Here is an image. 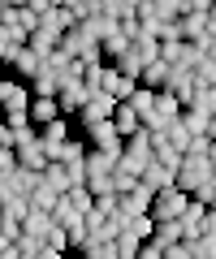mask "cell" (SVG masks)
I'll return each instance as SVG.
<instances>
[{
	"instance_id": "cell-11",
	"label": "cell",
	"mask_w": 216,
	"mask_h": 259,
	"mask_svg": "<svg viewBox=\"0 0 216 259\" xmlns=\"http://www.w3.org/2000/svg\"><path fill=\"white\" fill-rule=\"evenodd\" d=\"M57 117H65V112H61V100H57V95H35V104H30V121L44 130V125H52Z\"/></svg>"
},
{
	"instance_id": "cell-22",
	"label": "cell",
	"mask_w": 216,
	"mask_h": 259,
	"mask_svg": "<svg viewBox=\"0 0 216 259\" xmlns=\"http://www.w3.org/2000/svg\"><path fill=\"white\" fill-rule=\"evenodd\" d=\"M44 186H52V190L69 194V190H74V177H69L65 164H48V168H44Z\"/></svg>"
},
{
	"instance_id": "cell-31",
	"label": "cell",
	"mask_w": 216,
	"mask_h": 259,
	"mask_svg": "<svg viewBox=\"0 0 216 259\" xmlns=\"http://www.w3.org/2000/svg\"><path fill=\"white\" fill-rule=\"evenodd\" d=\"M195 78H199V87H216V56H203L195 65Z\"/></svg>"
},
{
	"instance_id": "cell-21",
	"label": "cell",
	"mask_w": 216,
	"mask_h": 259,
	"mask_svg": "<svg viewBox=\"0 0 216 259\" xmlns=\"http://www.w3.org/2000/svg\"><path fill=\"white\" fill-rule=\"evenodd\" d=\"M169 74H173V65L151 61L147 69H143V87H151V91H164V87H169Z\"/></svg>"
},
{
	"instance_id": "cell-10",
	"label": "cell",
	"mask_w": 216,
	"mask_h": 259,
	"mask_svg": "<svg viewBox=\"0 0 216 259\" xmlns=\"http://www.w3.org/2000/svg\"><path fill=\"white\" fill-rule=\"evenodd\" d=\"M207 212H212V207H207L203 199H190L186 216H182V229H186V242H199V238H203V225H207Z\"/></svg>"
},
{
	"instance_id": "cell-35",
	"label": "cell",
	"mask_w": 216,
	"mask_h": 259,
	"mask_svg": "<svg viewBox=\"0 0 216 259\" xmlns=\"http://www.w3.org/2000/svg\"><path fill=\"white\" fill-rule=\"evenodd\" d=\"M0 242H22V221H9V216H5V225H0Z\"/></svg>"
},
{
	"instance_id": "cell-37",
	"label": "cell",
	"mask_w": 216,
	"mask_h": 259,
	"mask_svg": "<svg viewBox=\"0 0 216 259\" xmlns=\"http://www.w3.org/2000/svg\"><path fill=\"white\" fill-rule=\"evenodd\" d=\"M207 18H212V35H216V5H212V9H207Z\"/></svg>"
},
{
	"instance_id": "cell-29",
	"label": "cell",
	"mask_w": 216,
	"mask_h": 259,
	"mask_svg": "<svg viewBox=\"0 0 216 259\" xmlns=\"http://www.w3.org/2000/svg\"><path fill=\"white\" fill-rule=\"evenodd\" d=\"M169 143H173L178 151H190V143H195V134L186 130V121H173V125H169Z\"/></svg>"
},
{
	"instance_id": "cell-30",
	"label": "cell",
	"mask_w": 216,
	"mask_h": 259,
	"mask_svg": "<svg viewBox=\"0 0 216 259\" xmlns=\"http://www.w3.org/2000/svg\"><path fill=\"white\" fill-rule=\"evenodd\" d=\"M82 259H121L117 255V242H91L87 250H78Z\"/></svg>"
},
{
	"instance_id": "cell-24",
	"label": "cell",
	"mask_w": 216,
	"mask_h": 259,
	"mask_svg": "<svg viewBox=\"0 0 216 259\" xmlns=\"http://www.w3.org/2000/svg\"><path fill=\"white\" fill-rule=\"evenodd\" d=\"M117 69H121L125 78H134V82H143V69H147V61H143V56H139V52L130 48V52H125L121 61H117Z\"/></svg>"
},
{
	"instance_id": "cell-13",
	"label": "cell",
	"mask_w": 216,
	"mask_h": 259,
	"mask_svg": "<svg viewBox=\"0 0 216 259\" xmlns=\"http://www.w3.org/2000/svg\"><path fill=\"white\" fill-rule=\"evenodd\" d=\"M0 203H5V216H9V221H26V216L35 212V203H30V194L5 190V186H0Z\"/></svg>"
},
{
	"instance_id": "cell-32",
	"label": "cell",
	"mask_w": 216,
	"mask_h": 259,
	"mask_svg": "<svg viewBox=\"0 0 216 259\" xmlns=\"http://www.w3.org/2000/svg\"><path fill=\"white\" fill-rule=\"evenodd\" d=\"M139 182H143V177L125 173V168H117V173H113V190L117 194H134V190H139Z\"/></svg>"
},
{
	"instance_id": "cell-17",
	"label": "cell",
	"mask_w": 216,
	"mask_h": 259,
	"mask_svg": "<svg viewBox=\"0 0 216 259\" xmlns=\"http://www.w3.org/2000/svg\"><path fill=\"white\" fill-rule=\"evenodd\" d=\"M100 48H104V61H108V65H117V61H121V56H125V52L134 48V39L125 35V30H117V35H108V39H104Z\"/></svg>"
},
{
	"instance_id": "cell-8",
	"label": "cell",
	"mask_w": 216,
	"mask_h": 259,
	"mask_svg": "<svg viewBox=\"0 0 216 259\" xmlns=\"http://www.w3.org/2000/svg\"><path fill=\"white\" fill-rule=\"evenodd\" d=\"M9 69H13V78H22V82H35V78L48 69V56H39L35 48L26 44L18 56H13V65H9Z\"/></svg>"
},
{
	"instance_id": "cell-33",
	"label": "cell",
	"mask_w": 216,
	"mask_h": 259,
	"mask_svg": "<svg viewBox=\"0 0 216 259\" xmlns=\"http://www.w3.org/2000/svg\"><path fill=\"white\" fill-rule=\"evenodd\" d=\"M52 216H57V225H65V229H69V225H78V221H82V212H78V207L69 203V199H61V203H57V212H52Z\"/></svg>"
},
{
	"instance_id": "cell-20",
	"label": "cell",
	"mask_w": 216,
	"mask_h": 259,
	"mask_svg": "<svg viewBox=\"0 0 216 259\" xmlns=\"http://www.w3.org/2000/svg\"><path fill=\"white\" fill-rule=\"evenodd\" d=\"M182 121H186L190 134H212V130H216V117H212V112H203V108H186V112H182Z\"/></svg>"
},
{
	"instance_id": "cell-34",
	"label": "cell",
	"mask_w": 216,
	"mask_h": 259,
	"mask_svg": "<svg viewBox=\"0 0 216 259\" xmlns=\"http://www.w3.org/2000/svg\"><path fill=\"white\" fill-rule=\"evenodd\" d=\"M190 108H203V112H212V117H216V87H199Z\"/></svg>"
},
{
	"instance_id": "cell-19",
	"label": "cell",
	"mask_w": 216,
	"mask_h": 259,
	"mask_svg": "<svg viewBox=\"0 0 216 259\" xmlns=\"http://www.w3.org/2000/svg\"><path fill=\"white\" fill-rule=\"evenodd\" d=\"M156 100H160V91H151V87H139V91H134V95H130L125 104H130V108H134V112L143 117V125H147V117L156 112Z\"/></svg>"
},
{
	"instance_id": "cell-1",
	"label": "cell",
	"mask_w": 216,
	"mask_h": 259,
	"mask_svg": "<svg viewBox=\"0 0 216 259\" xmlns=\"http://www.w3.org/2000/svg\"><path fill=\"white\" fill-rule=\"evenodd\" d=\"M190 199L195 194H186L182 186H169V190H156V203H151V216L156 221H182L190 207Z\"/></svg>"
},
{
	"instance_id": "cell-23",
	"label": "cell",
	"mask_w": 216,
	"mask_h": 259,
	"mask_svg": "<svg viewBox=\"0 0 216 259\" xmlns=\"http://www.w3.org/2000/svg\"><path fill=\"white\" fill-rule=\"evenodd\" d=\"M30 48H35L39 56H52L61 48V35H57V30H48V26H39L35 35H30Z\"/></svg>"
},
{
	"instance_id": "cell-27",
	"label": "cell",
	"mask_w": 216,
	"mask_h": 259,
	"mask_svg": "<svg viewBox=\"0 0 216 259\" xmlns=\"http://www.w3.org/2000/svg\"><path fill=\"white\" fill-rule=\"evenodd\" d=\"M143 246H147V242H143L139 233H130V229L117 238V255H121V259H139V250H143Z\"/></svg>"
},
{
	"instance_id": "cell-5",
	"label": "cell",
	"mask_w": 216,
	"mask_h": 259,
	"mask_svg": "<svg viewBox=\"0 0 216 259\" xmlns=\"http://www.w3.org/2000/svg\"><path fill=\"white\" fill-rule=\"evenodd\" d=\"M91 87L82 82V78H65V82H61V91H57V100H61V112H65V117H78V112L87 108V100H91Z\"/></svg>"
},
{
	"instance_id": "cell-38",
	"label": "cell",
	"mask_w": 216,
	"mask_h": 259,
	"mask_svg": "<svg viewBox=\"0 0 216 259\" xmlns=\"http://www.w3.org/2000/svg\"><path fill=\"white\" fill-rule=\"evenodd\" d=\"M130 5H134V9H143V5H151V0H130Z\"/></svg>"
},
{
	"instance_id": "cell-4",
	"label": "cell",
	"mask_w": 216,
	"mask_h": 259,
	"mask_svg": "<svg viewBox=\"0 0 216 259\" xmlns=\"http://www.w3.org/2000/svg\"><path fill=\"white\" fill-rule=\"evenodd\" d=\"M121 108V100L117 95H108V91H95L91 100H87V108L78 112V121H82V130L87 125H100V121H113V112Z\"/></svg>"
},
{
	"instance_id": "cell-12",
	"label": "cell",
	"mask_w": 216,
	"mask_h": 259,
	"mask_svg": "<svg viewBox=\"0 0 216 259\" xmlns=\"http://www.w3.org/2000/svg\"><path fill=\"white\" fill-rule=\"evenodd\" d=\"M0 186H5V190H18V194H35L39 186H44V173H35V168H18V173L0 177Z\"/></svg>"
},
{
	"instance_id": "cell-6",
	"label": "cell",
	"mask_w": 216,
	"mask_h": 259,
	"mask_svg": "<svg viewBox=\"0 0 216 259\" xmlns=\"http://www.w3.org/2000/svg\"><path fill=\"white\" fill-rule=\"evenodd\" d=\"M182 112H186V104H182L178 95H173V91H160L156 112L147 117V130H169L173 121H182Z\"/></svg>"
},
{
	"instance_id": "cell-36",
	"label": "cell",
	"mask_w": 216,
	"mask_h": 259,
	"mask_svg": "<svg viewBox=\"0 0 216 259\" xmlns=\"http://www.w3.org/2000/svg\"><path fill=\"white\" fill-rule=\"evenodd\" d=\"M35 259H61V250H52V246H48V250H39Z\"/></svg>"
},
{
	"instance_id": "cell-9",
	"label": "cell",
	"mask_w": 216,
	"mask_h": 259,
	"mask_svg": "<svg viewBox=\"0 0 216 259\" xmlns=\"http://www.w3.org/2000/svg\"><path fill=\"white\" fill-rule=\"evenodd\" d=\"M44 134V147H48V156H52V164H57V156H61V147H65L74 134H69V117H57L52 125H44L39 130Z\"/></svg>"
},
{
	"instance_id": "cell-15",
	"label": "cell",
	"mask_w": 216,
	"mask_h": 259,
	"mask_svg": "<svg viewBox=\"0 0 216 259\" xmlns=\"http://www.w3.org/2000/svg\"><path fill=\"white\" fill-rule=\"evenodd\" d=\"M156 242L160 250H173L178 242H186V229H182V221H156Z\"/></svg>"
},
{
	"instance_id": "cell-18",
	"label": "cell",
	"mask_w": 216,
	"mask_h": 259,
	"mask_svg": "<svg viewBox=\"0 0 216 259\" xmlns=\"http://www.w3.org/2000/svg\"><path fill=\"white\" fill-rule=\"evenodd\" d=\"M113 125L121 130V139H134V134H139V130H143V117H139V112L130 108V104H121V108L113 112Z\"/></svg>"
},
{
	"instance_id": "cell-25",
	"label": "cell",
	"mask_w": 216,
	"mask_h": 259,
	"mask_svg": "<svg viewBox=\"0 0 216 259\" xmlns=\"http://www.w3.org/2000/svg\"><path fill=\"white\" fill-rule=\"evenodd\" d=\"M61 199H65V194H61V190H52V186H39V190L30 194V203H35L39 212H57V203H61Z\"/></svg>"
},
{
	"instance_id": "cell-2",
	"label": "cell",
	"mask_w": 216,
	"mask_h": 259,
	"mask_svg": "<svg viewBox=\"0 0 216 259\" xmlns=\"http://www.w3.org/2000/svg\"><path fill=\"white\" fill-rule=\"evenodd\" d=\"M212 177H216V164H212L207 156H186V164H182V173H178V186H182L186 194H195L199 186L212 182Z\"/></svg>"
},
{
	"instance_id": "cell-28",
	"label": "cell",
	"mask_w": 216,
	"mask_h": 259,
	"mask_svg": "<svg viewBox=\"0 0 216 259\" xmlns=\"http://www.w3.org/2000/svg\"><path fill=\"white\" fill-rule=\"evenodd\" d=\"M30 91H35V95H57V91H61V74L44 69V74H39L35 82H30Z\"/></svg>"
},
{
	"instance_id": "cell-39",
	"label": "cell",
	"mask_w": 216,
	"mask_h": 259,
	"mask_svg": "<svg viewBox=\"0 0 216 259\" xmlns=\"http://www.w3.org/2000/svg\"><path fill=\"white\" fill-rule=\"evenodd\" d=\"M207 56H216V39H212V44H207Z\"/></svg>"
},
{
	"instance_id": "cell-16",
	"label": "cell",
	"mask_w": 216,
	"mask_h": 259,
	"mask_svg": "<svg viewBox=\"0 0 216 259\" xmlns=\"http://www.w3.org/2000/svg\"><path fill=\"white\" fill-rule=\"evenodd\" d=\"M143 182L151 186V190H169V186H178V168H169V164H151L147 173H143Z\"/></svg>"
},
{
	"instance_id": "cell-26",
	"label": "cell",
	"mask_w": 216,
	"mask_h": 259,
	"mask_svg": "<svg viewBox=\"0 0 216 259\" xmlns=\"http://www.w3.org/2000/svg\"><path fill=\"white\" fill-rule=\"evenodd\" d=\"M65 199H69V203H74L82 216H91V212H95V194H91V186H74Z\"/></svg>"
},
{
	"instance_id": "cell-7",
	"label": "cell",
	"mask_w": 216,
	"mask_h": 259,
	"mask_svg": "<svg viewBox=\"0 0 216 259\" xmlns=\"http://www.w3.org/2000/svg\"><path fill=\"white\" fill-rule=\"evenodd\" d=\"M87 143L100 151H113V156H125V139L121 130L113 125V121H100V125H87Z\"/></svg>"
},
{
	"instance_id": "cell-3",
	"label": "cell",
	"mask_w": 216,
	"mask_h": 259,
	"mask_svg": "<svg viewBox=\"0 0 216 259\" xmlns=\"http://www.w3.org/2000/svg\"><path fill=\"white\" fill-rule=\"evenodd\" d=\"M30 104H35L30 82H22V78H5V82H0V108L5 112H26Z\"/></svg>"
},
{
	"instance_id": "cell-40",
	"label": "cell",
	"mask_w": 216,
	"mask_h": 259,
	"mask_svg": "<svg viewBox=\"0 0 216 259\" xmlns=\"http://www.w3.org/2000/svg\"><path fill=\"white\" fill-rule=\"evenodd\" d=\"M48 5H52V9H61V5H65V0H48Z\"/></svg>"
},
{
	"instance_id": "cell-14",
	"label": "cell",
	"mask_w": 216,
	"mask_h": 259,
	"mask_svg": "<svg viewBox=\"0 0 216 259\" xmlns=\"http://www.w3.org/2000/svg\"><path fill=\"white\" fill-rule=\"evenodd\" d=\"M82 30L95 39V44H104L108 35H117V30H121V18H113V13H95V18L82 22Z\"/></svg>"
}]
</instances>
